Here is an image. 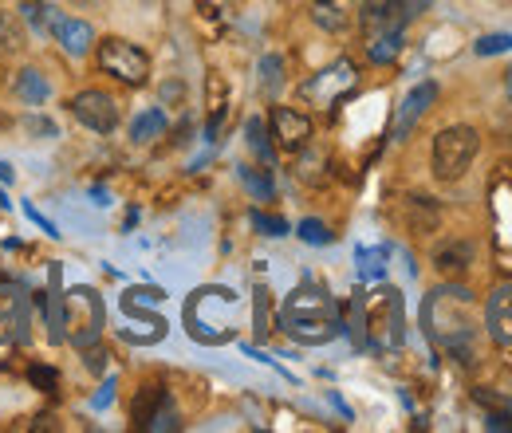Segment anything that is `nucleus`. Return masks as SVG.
I'll return each instance as SVG.
<instances>
[{
	"label": "nucleus",
	"instance_id": "obj_33",
	"mask_svg": "<svg viewBox=\"0 0 512 433\" xmlns=\"http://www.w3.org/2000/svg\"><path fill=\"white\" fill-rule=\"evenodd\" d=\"M505 95H509V103H512V67H509V75H505Z\"/></svg>",
	"mask_w": 512,
	"mask_h": 433
},
{
	"label": "nucleus",
	"instance_id": "obj_19",
	"mask_svg": "<svg viewBox=\"0 0 512 433\" xmlns=\"http://www.w3.org/2000/svg\"><path fill=\"white\" fill-rule=\"evenodd\" d=\"M162 130H166V115H162V111H146V115H138V119L130 123V138H134V142H154Z\"/></svg>",
	"mask_w": 512,
	"mask_h": 433
},
{
	"label": "nucleus",
	"instance_id": "obj_17",
	"mask_svg": "<svg viewBox=\"0 0 512 433\" xmlns=\"http://www.w3.org/2000/svg\"><path fill=\"white\" fill-rule=\"evenodd\" d=\"M402 52V32H379L367 36V60L371 63H394Z\"/></svg>",
	"mask_w": 512,
	"mask_h": 433
},
{
	"label": "nucleus",
	"instance_id": "obj_34",
	"mask_svg": "<svg viewBox=\"0 0 512 433\" xmlns=\"http://www.w3.org/2000/svg\"><path fill=\"white\" fill-rule=\"evenodd\" d=\"M67 4H75V8H87V4H95V0H67Z\"/></svg>",
	"mask_w": 512,
	"mask_h": 433
},
{
	"label": "nucleus",
	"instance_id": "obj_9",
	"mask_svg": "<svg viewBox=\"0 0 512 433\" xmlns=\"http://www.w3.org/2000/svg\"><path fill=\"white\" fill-rule=\"evenodd\" d=\"M52 36L64 44V52L67 56H75V60H83V56L95 48V28H91L87 20H79V16H64V12H60Z\"/></svg>",
	"mask_w": 512,
	"mask_h": 433
},
{
	"label": "nucleus",
	"instance_id": "obj_35",
	"mask_svg": "<svg viewBox=\"0 0 512 433\" xmlns=\"http://www.w3.org/2000/svg\"><path fill=\"white\" fill-rule=\"evenodd\" d=\"M0 209H8V201H4V193H0Z\"/></svg>",
	"mask_w": 512,
	"mask_h": 433
},
{
	"label": "nucleus",
	"instance_id": "obj_14",
	"mask_svg": "<svg viewBox=\"0 0 512 433\" xmlns=\"http://www.w3.org/2000/svg\"><path fill=\"white\" fill-rule=\"evenodd\" d=\"M16 99L20 103H28V107H40V103H48V95H52V87H48V79L36 71V67H24V71H16Z\"/></svg>",
	"mask_w": 512,
	"mask_h": 433
},
{
	"label": "nucleus",
	"instance_id": "obj_12",
	"mask_svg": "<svg viewBox=\"0 0 512 433\" xmlns=\"http://www.w3.org/2000/svg\"><path fill=\"white\" fill-rule=\"evenodd\" d=\"M36 300H40V319H44L48 343H52V347H60V343L67 339V311H64L60 292H40Z\"/></svg>",
	"mask_w": 512,
	"mask_h": 433
},
{
	"label": "nucleus",
	"instance_id": "obj_4",
	"mask_svg": "<svg viewBox=\"0 0 512 433\" xmlns=\"http://www.w3.org/2000/svg\"><path fill=\"white\" fill-rule=\"evenodd\" d=\"M359 87V71H355V63L351 60H335L331 67H323V71H316L304 87H300V95L312 103V107H339L351 91Z\"/></svg>",
	"mask_w": 512,
	"mask_h": 433
},
{
	"label": "nucleus",
	"instance_id": "obj_21",
	"mask_svg": "<svg viewBox=\"0 0 512 433\" xmlns=\"http://www.w3.org/2000/svg\"><path fill=\"white\" fill-rule=\"evenodd\" d=\"M316 24H320L323 32H343L347 28V12L339 8V0H327V4H316Z\"/></svg>",
	"mask_w": 512,
	"mask_h": 433
},
{
	"label": "nucleus",
	"instance_id": "obj_8",
	"mask_svg": "<svg viewBox=\"0 0 512 433\" xmlns=\"http://www.w3.org/2000/svg\"><path fill=\"white\" fill-rule=\"evenodd\" d=\"M410 16H414V12H410V4H402V0H375V4H367V12H363V32H367V36L402 32Z\"/></svg>",
	"mask_w": 512,
	"mask_h": 433
},
{
	"label": "nucleus",
	"instance_id": "obj_26",
	"mask_svg": "<svg viewBox=\"0 0 512 433\" xmlns=\"http://www.w3.org/2000/svg\"><path fill=\"white\" fill-rule=\"evenodd\" d=\"M509 48H512V36H509V32L477 40V56H497V52H509Z\"/></svg>",
	"mask_w": 512,
	"mask_h": 433
},
{
	"label": "nucleus",
	"instance_id": "obj_18",
	"mask_svg": "<svg viewBox=\"0 0 512 433\" xmlns=\"http://www.w3.org/2000/svg\"><path fill=\"white\" fill-rule=\"evenodd\" d=\"M166 398H170V394H166L162 386H146V390L138 394V402H134V422L146 430V426L154 422V414L162 410V402H166Z\"/></svg>",
	"mask_w": 512,
	"mask_h": 433
},
{
	"label": "nucleus",
	"instance_id": "obj_7",
	"mask_svg": "<svg viewBox=\"0 0 512 433\" xmlns=\"http://www.w3.org/2000/svg\"><path fill=\"white\" fill-rule=\"evenodd\" d=\"M371 339H375V347H398L402 343V300H398V292H383V304L371 311Z\"/></svg>",
	"mask_w": 512,
	"mask_h": 433
},
{
	"label": "nucleus",
	"instance_id": "obj_20",
	"mask_svg": "<svg viewBox=\"0 0 512 433\" xmlns=\"http://www.w3.org/2000/svg\"><path fill=\"white\" fill-rule=\"evenodd\" d=\"M280 87H284V60H280V56H264V60H260V91L276 99Z\"/></svg>",
	"mask_w": 512,
	"mask_h": 433
},
{
	"label": "nucleus",
	"instance_id": "obj_13",
	"mask_svg": "<svg viewBox=\"0 0 512 433\" xmlns=\"http://www.w3.org/2000/svg\"><path fill=\"white\" fill-rule=\"evenodd\" d=\"M469 264H473V245L469 241H446L434 252V268L442 276H461V272H469Z\"/></svg>",
	"mask_w": 512,
	"mask_h": 433
},
{
	"label": "nucleus",
	"instance_id": "obj_24",
	"mask_svg": "<svg viewBox=\"0 0 512 433\" xmlns=\"http://www.w3.org/2000/svg\"><path fill=\"white\" fill-rule=\"evenodd\" d=\"M249 221H253V229H260L264 237H284V233H288V225H284L280 217H268V213H260V209L249 213Z\"/></svg>",
	"mask_w": 512,
	"mask_h": 433
},
{
	"label": "nucleus",
	"instance_id": "obj_2",
	"mask_svg": "<svg viewBox=\"0 0 512 433\" xmlns=\"http://www.w3.org/2000/svg\"><path fill=\"white\" fill-rule=\"evenodd\" d=\"M477 150H481V134H477L473 126L453 123V126H446V130H438L434 150H430L434 178H442V182H457V178L473 166Z\"/></svg>",
	"mask_w": 512,
	"mask_h": 433
},
{
	"label": "nucleus",
	"instance_id": "obj_31",
	"mask_svg": "<svg viewBox=\"0 0 512 433\" xmlns=\"http://www.w3.org/2000/svg\"><path fill=\"white\" fill-rule=\"evenodd\" d=\"M178 95H182V87H178V83H166V87H162V99H178Z\"/></svg>",
	"mask_w": 512,
	"mask_h": 433
},
{
	"label": "nucleus",
	"instance_id": "obj_16",
	"mask_svg": "<svg viewBox=\"0 0 512 433\" xmlns=\"http://www.w3.org/2000/svg\"><path fill=\"white\" fill-rule=\"evenodd\" d=\"M20 16H24V24H28L36 36H52V28H56V20H60V8L28 0V4H20Z\"/></svg>",
	"mask_w": 512,
	"mask_h": 433
},
{
	"label": "nucleus",
	"instance_id": "obj_25",
	"mask_svg": "<svg viewBox=\"0 0 512 433\" xmlns=\"http://www.w3.org/2000/svg\"><path fill=\"white\" fill-rule=\"evenodd\" d=\"M300 241H308V245H331V233H327L323 221L308 217V221H300Z\"/></svg>",
	"mask_w": 512,
	"mask_h": 433
},
{
	"label": "nucleus",
	"instance_id": "obj_10",
	"mask_svg": "<svg viewBox=\"0 0 512 433\" xmlns=\"http://www.w3.org/2000/svg\"><path fill=\"white\" fill-rule=\"evenodd\" d=\"M438 99V87L434 83H418L410 95H406V103L398 107V119H394V138H406L410 130H414V123L430 111V103Z\"/></svg>",
	"mask_w": 512,
	"mask_h": 433
},
{
	"label": "nucleus",
	"instance_id": "obj_32",
	"mask_svg": "<svg viewBox=\"0 0 512 433\" xmlns=\"http://www.w3.org/2000/svg\"><path fill=\"white\" fill-rule=\"evenodd\" d=\"M0 182H12V170H8L4 162H0Z\"/></svg>",
	"mask_w": 512,
	"mask_h": 433
},
{
	"label": "nucleus",
	"instance_id": "obj_22",
	"mask_svg": "<svg viewBox=\"0 0 512 433\" xmlns=\"http://www.w3.org/2000/svg\"><path fill=\"white\" fill-rule=\"evenodd\" d=\"M241 182L249 186L253 197L260 201H268L272 197V178H268V170H256V166H241Z\"/></svg>",
	"mask_w": 512,
	"mask_h": 433
},
{
	"label": "nucleus",
	"instance_id": "obj_15",
	"mask_svg": "<svg viewBox=\"0 0 512 433\" xmlns=\"http://www.w3.org/2000/svg\"><path fill=\"white\" fill-rule=\"evenodd\" d=\"M28 48L24 16L20 12H0V56H20Z\"/></svg>",
	"mask_w": 512,
	"mask_h": 433
},
{
	"label": "nucleus",
	"instance_id": "obj_5",
	"mask_svg": "<svg viewBox=\"0 0 512 433\" xmlns=\"http://www.w3.org/2000/svg\"><path fill=\"white\" fill-rule=\"evenodd\" d=\"M71 115H75V123L95 130V134H111V130L119 126V103H115L107 91L87 87V91H79V95L71 99Z\"/></svg>",
	"mask_w": 512,
	"mask_h": 433
},
{
	"label": "nucleus",
	"instance_id": "obj_1",
	"mask_svg": "<svg viewBox=\"0 0 512 433\" xmlns=\"http://www.w3.org/2000/svg\"><path fill=\"white\" fill-rule=\"evenodd\" d=\"M280 327L296 343L320 347V343H331L339 335V311L320 288H296L280 308Z\"/></svg>",
	"mask_w": 512,
	"mask_h": 433
},
{
	"label": "nucleus",
	"instance_id": "obj_36",
	"mask_svg": "<svg viewBox=\"0 0 512 433\" xmlns=\"http://www.w3.org/2000/svg\"><path fill=\"white\" fill-rule=\"evenodd\" d=\"M316 4H327V0H316Z\"/></svg>",
	"mask_w": 512,
	"mask_h": 433
},
{
	"label": "nucleus",
	"instance_id": "obj_29",
	"mask_svg": "<svg viewBox=\"0 0 512 433\" xmlns=\"http://www.w3.org/2000/svg\"><path fill=\"white\" fill-rule=\"evenodd\" d=\"M489 430H512V414L493 410V414H489Z\"/></svg>",
	"mask_w": 512,
	"mask_h": 433
},
{
	"label": "nucleus",
	"instance_id": "obj_23",
	"mask_svg": "<svg viewBox=\"0 0 512 433\" xmlns=\"http://www.w3.org/2000/svg\"><path fill=\"white\" fill-rule=\"evenodd\" d=\"M249 146H253V154L260 162H272L276 158V150H272V142L264 134V119H249Z\"/></svg>",
	"mask_w": 512,
	"mask_h": 433
},
{
	"label": "nucleus",
	"instance_id": "obj_6",
	"mask_svg": "<svg viewBox=\"0 0 512 433\" xmlns=\"http://www.w3.org/2000/svg\"><path fill=\"white\" fill-rule=\"evenodd\" d=\"M268 123H272V138L280 150H292L300 154L308 142H312V119L296 107H272L268 111Z\"/></svg>",
	"mask_w": 512,
	"mask_h": 433
},
{
	"label": "nucleus",
	"instance_id": "obj_30",
	"mask_svg": "<svg viewBox=\"0 0 512 433\" xmlns=\"http://www.w3.org/2000/svg\"><path fill=\"white\" fill-rule=\"evenodd\" d=\"M107 402H115V382H107V386H103V390L95 394V410H103Z\"/></svg>",
	"mask_w": 512,
	"mask_h": 433
},
{
	"label": "nucleus",
	"instance_id": "obj_27",
	"mask_svg": "<svg viewBox=\"0 0 512 433\" xmlns=\"http://www.w3.org/2000/svg\"><path fill=\"white\" fill-rule=\"evenodd\" d=\"M24 130H32V134H40V138H56V123L52 119H24Z\"/></svg>",
	"mask_w": 512,
	"mask_h": 433
},
{
	"label": "nucleus",
	"instance_id": "obj_28",
	"mask_svg": "<svg viewBox=\"0 0 512 433\" xmlns=\"http://www.w3.org/2000/svg\"><path fill=\"white\" fill-rule=\"evenodd\" d=\"M28 378H32L40 390H52V386H56V371H52V367H32Z\"/></svg>",
	"mask_w": 512,
	"mask_h": 433
},
{
	"label": "nucleus",
	"instance_id": "obj_3",
	"mask_svg": "<svg viewBox=\"0 0 512 433\" xmlns=\"http://www.w3.org/2000/svg\"><path fill=\"white\" fill-rule=\"evenodd\" d=\"M95 60H99V67H103L111 79H119V83H127V87H142V83L150 79V56H146L138 44L123 40V36L99 40V44H95Z\"/></svg>",
	"mask_w": 512,
	"mask_h": 433
},
{
	"label": "nucleus",
	"instance_id": "obj_11",
	"mask_svg": "<svg viewBox=\"0 0 512 433\" xmlns=\"http://www.w3.org/2000/svg\"><path fill=\"white\" fill-rule=\"evenodd\" d=\"M485 315H489V331H493V339L505 343V347H512V284L493 292V300H489V311H485Z\"/></svg>",
	"mask_w": 512,
	"mask_h": 433
}]
</instances>
